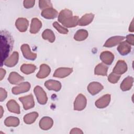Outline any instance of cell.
Returning a JSON list of instances; mask_svg holds the SVG:
<instances>
[{"label": "cell", "instance_id": "5", "mask_svg": "<svg viewBox=\"0 0 134 134\" xmlns=\"http://www.w3.org/2000/svg\"><path fill=\"white\" fill-rule=\"evenodd\" d=\"M19 100L22 103L25 110H28L33 108L35 106L34 99L32 94H29L24 97H20L19 98Z\"/></svg>", "mask_w": 134, "mask_h": 134}, {"label": "cell", "instance_id": "39", "mask_svg": "<svg viewBox=\"0 0 134 134\" xmlns=\"http://www.w3.org/2000/svg\"><path fill=\"white\" fill-rule=\"evenodd\" d=\"M6 74V71L5 70L3 69V68H1V77L0 79L1 80H2L3 79L5 75Z\"/></svg>", "mask_w": 134, "mask_h": 134}, {"label": "cell", "instance_id": "29", "mask_svg": "<svg viewBox=\"0 0 134 134\" xmlns=\"http://www.w3.org/2000/svg\"><path fill=\"white\" fill-rule=\"evenodd\" d=\"M4 124L7 127H17L19 124V120L17 117L10 116L5 119Z\"/></svg>", "mask_w": 134, "mask_h": 134}, {"label": "cell", "instance_id": "40", "mask_svg": "<svg viewBox=\"0 0 134 134\" xmlns=\"http://www.w3.org/2000/svg\"><path fill=\"white\" fill-rule=\"evenodd\" d=\"M133 20H132L130 26H129V31L130 32H133Z\"/></svg>", "mask_w": 134, "mask_h": 134}, {"label": "cell", "instance_id": "19", "mask_svg": "<svg viewBox=\"0 0 134 134\" xmlns=\"http://www.w3.org/2000/svg\"><path fill=\"white\" fill-rule=\"evenodd\" d=\"M51 72V69L48 65L42 64L40 66L39 71L37 73L36 76L38 79H44L47 77Z\"/></svg>", "mask_w": 134, "mask_h": 134}, {"label": "cell", "instance_id": "38", "mask_svg": "<svg viewBox=\"0 0 134 134\" xmlns=\"http://www.w3.org/2000/svg\"><path fill=\"white\" fill-rule=\"evenodd\" d=\"M71 134H76V133H77V134H80V133H83V132L82 131L81 129H80V128H74L73 129H71V130L70 131V132Z\"/></svg>", "mask_w": 134, "mask_h": 134}, {"label": "cell", "instance_id": "41", "mask_svg": "<svg viewBox=\"0 0 134 134\" xmlns=\"http://www.w3.org/2000/svg\"><path fill=\"white\" fill-rule=\"evenodd\" d=\"M3 114V108L2 106H1V118H2Z\"/></svg>", "mask_w": 134, "mask_h": 134}, {"label": "cell", "instance_id": "6", "mask_svg": "<svg viewBox=\"0 0 134 134\" xmlns=\"http://www.w3.org/2000/svg\"><path fill=\"white\" fill-rule=\"evenodd\" d=\"M30 84L28 82L20 83L17 86L13 87L12 92L15 95L25 93L30 90Z\"/></svg>", "mask_w": 134, "mask_h": 134}, {"label": "cell", "instance_id": "25", "mask_svg": "<svg viewBox=\"0 0 134 134\" xmlns=\"http://www.w3.org/2000/svg\"><path fill=\"white\" fill-rule=\"evenodd\" d=\"M133 82V79L132 77L128 76L126 77L120 84V89L123 91H127L129 90L132 86Z\"/></svg>", "mask_w": 134, "mask_h": 134}, {"label": "cell", "instance_id": "26", "mask_svg": "<svg viewBox=\"0 0 134 134\" xmlns=\"http://www.w3.org/2000/svg\"><path fill=\"white\" fill-rule=\"evenodd\" d=\"M108 67L103 63L97 64L94 69V74L97 75L106 76L107 75Z\"/></svg>", "mask_w": 134, "mask_h": 134}, {"label": "cell", "instance_id": "15", "mask_svg": "<svg viewBox=\"0 0 134 134\" xmlns=\"http://www.w3.org/2000/svg\"><path fill=\"white\" fill-rule=\"evenodd\" d=\"M44 86L49 90H53L56 92L59 91L61 88V83L53 80H49L45 82Z\"/></svg>", "mask_w": 134, "mask_h": 134}, {"label": "cell", "instance_id": "36", "mask_svg": "<svg viewBox=\"0 0 134 134\" xmlns=\"http://www.w3.org/2000/svg\"><path fill=\"white\" fill-rule=\"evenodd\" d=\"M7 96V93L6 90L3 88H0V100L1 102H3L4 99H6Z\"/></svg>", "mask_w": 134, "mask_h": 134}, {"label": "cell", "instance_id": "30", "mask_svg": "<svg viewBox=\"0 0 134 134\" xmlns=\"http://www.w3.org/2000/svg\"><path fill=\"white\" fill-rule=\"evenodd\" d=\"M36 65L31 64H24L20 67V71L25 74H29L35 72Z\"/></svg>", "mask_w": 134, "mask_h": 134}, {"label": "cell", "instance_id": "32", "mask_svg": "<svg viewBox=\"0 0 134 134\" xmlns=\"http://www.w3.org/2000/svg\"><path fill=\"white\" fill-rule=\"evenodd\" d=\"M39 6L41 9H45L52 7V5L50 1L41 0L39 1Z\"/></svg>", "mask_w": 134, "mask_h": 134}, {"label": "cell", "instance_id": "22", "mask_svg": "<svg viewBox=\"0 0 134 134\" xmlns=\"http://www.w3.org/2000/svg\"><path fill=\"white\" fill-rule=\"evenodd\" d=\"M94 17V15L92 13L86 14L79 19L78 25L81 26H87L92 23Z\"/></svg>", "mask_w": 134, "mask_h": 134}, {"label": "cell", "instance_id": "21", "mask_svg": "<svg viewBox=\"0 0 134 134\" xmlns=\"http://www.w3.org/2000/svg\"><path fill=\"white\" fill-rule=\"evenodd\" d=\"M42 27V23L41 21L37 18H34L31 20L30 28V32L32 34H35L39 32L40 29Z\"/></svg>", "mask_w": 134, "mask_h": 134}, {"label": "cell", "instance_id": "20", "mask_svg": "<svg viewBox=\"0 0 134 134\" xmlns=\"http://www.w3.org/2000/svg\"><path fill=\"white\" fill-rule=\"evenodd\" d=\"M41 15L44 18L49 19H53L57 16L58 12L52 7L48 8L42 10Z\"/></svg>", "mask_w": 134, "mask_h": 134}, {"label": "cell", "instance_id": "17", "mask_svg": "<svg viewBox=\"0 0 134 134\" xmlns=\"http://www.w3.org/2000/svg\"><path fill=\"white\" fill-rule=\"evenodd\" d=\"M29 23L27 19L25 18H18L15 23V25L17 29L20 32H25L27 30Z\"/></svg>", "mask_w": 134, "mask_h": 134}, {"label": "cell", "instance_id": "9", "mask_svg": "<svg viewBox=\"0 0 134 134\" xmlns=\"http://www.w3.org/2000/svg\"><path fill=\"white\" fill-rule=\"evenodd\" d=\"M127 70V65L126 63L124 60H119L116 63L113 70V72L116 74L120 75L125 73Z\"/></svg>", "mask_w": 134, "mask_h": 134}, {"label": "cell", "instance_id": "4", "mask_svg": "<svg viewBox=\"0 0 134 134\" xmlns=\"http://www.w3.org/2000/svg\"><path fill=\"white\" fill-rule=\"evenodd\" d=\"M87 100L85 96L82 94H80L77 96L74 102V109L77 111L82 110L85 108Z\"/></svg>", "mask_w": 134, "mask_h": 134}, {"label": "cell", "instance_id": "11", "mask_svg": "<svg viewBox=\"0 0 134 134\" xmlns=\"http://www.w3.org/2000/svg\"><path fill=\"white\" fill-rule=\"evenodd\" d=\"M103 88V86L100 83L96 82H92L88 84L87 90L91 95H95L101 91Z\"/></svg>", "mask_w": 134, "mask_h": 134}, {"label": "cell", "instance_id": "37", "mask_svg": "<svg viewBox=\"0 0 134 134\" xmlns=\"http://www.w3.org/2000/svg\"><path fill=\"white\" fill-rule=\"evenodd\" d=\"M133 38H134V36L133 34H130V35H128L126 37V41L129 43L130 45L133 46L134 44V42H133Z\"/></svg>", "mask_w": 134, "mask_h": 134}, {"label": "cell", "instance_id": "1", "mask_svg": "<svg viewBox=\"0 0 134 134\" xmlns=\"http://www.w3.org/2000/svg\"><path fill=\"white\" fill-rule=\"evenodd\" d=\"M13 46V41L11 36L7 31H2L1 34V66L6 60Z\"/></svg>", "mask_w": 134, "mask_h": 134}, {"label": "cell", "instance_id": "13", "mask_svg": "<svg viewBox=\"0 0 134 134\" xmlns=\"http://www.w3.org/2000/svg\"><path fill=\"white\" fill-rule=\"evenodd\" d=\"M125 39L123 36H114L109 38L104 44V47L107 48H111L116 46L117 44L120 43Z\"/></svg>", "mask_w": 134, "mask_h": 134}, {"label": "cell", "instance_id": "35", "mask_svg": "<svg viewBox=\"0 0 134 134\" xmlns=\"http://www.w3.org/2000/svg\"><path fill=\"white\" fill-rule=\"evenodd\" d=\"M35 4V1L34 0H25L23 2V5L26 8H30L32 7Z\"/></svg>", "mask_w": 134, "mask_h": 134}, {"label": "cell", "instance_id": "28", "mask_svg": "<svg viewBox=\"0 0 134 134\" xmlns=\"http://www.w3.org/2000/svg\"><path fill=\"white\" fill-rule=\"evenodd\" d=\"M88 34L87 30L85 29H80L76 31L74 36V39L78 41H83L88 37Z\"/></svg>", "mask_w": 134, "mask_h": 134}, {"label": "cell", "instance_id": "27", "mask_svg": "<svg viewBox=\"0 0 134 134\" xmlns=\"http://www.w3.org/2000/svg\"><path fill=\"white\" fill-rule=\"evenodd\" d=\"M38 115V113L36 111L27 114L24 116V121L27 124H31L35 121Z\"/></svg>", "mask_w": 134, "mask_h": 134}, {"label": "cell", "instance_id": "7", "mask_svg": "<svg viewBox=\"0 0 134 134\" xmlns=\"http://www.w3.org/2000/svg\"><path fill=\"white\" fill-rule=\"evenodd\" d=\"M21 50L23 54L26 59L30 60H35L37 58V54L31 52L28 44H23L21 46Z\"/></svg>", "mask_w": 134, "mask_h": 134}, {"label": "cell", "instance_id": "16", "mask_svg": "<svg viewBox=\"0 0 134 134\" xmlns=\"http://www.w3.org/2000/svg\"><path fill=\"white\" fill-rule=\"evenodd\" d=\"M100 59L105 64L110 65L114 61V55L110 51H103L100 54Z\"/></svg>", "mask_w": 134, "mask_h": 134}, {"label": "cell", "instance_id": "12", "mask_svg": "<svg viewBox=\"0 0 134 134\" xmlns=\"http://www.w3.org/2000/svg\"><path fill=\"white\" fill-rule=\"evenodd\" d=\"M53 124L52 119L49 117H43L39 121V127L43 130H47L50 129Z\"/></svg>", "mask_w": 134, "mask_h": 134}, {"label": "cell", "instance_id": "10", "mask_svg": "<svg viewBox=\"0 0 134 134\" xmlns=\"http://www.w3.org/2000/svg\"><path fill=\"white\" fill-rule=\"evenodd\" d=\"M73 71L72 68H60L57 69L53 73V76L59 78H64L69 76Z\"/></svg>", "mask_w": 134, "mask_h": 134}, {"label": "cell", "instance_id": "31", "mask_svg": "<svg viewBox=\"0 0 134 134\" xmlns=\"http://www.w3.org/2000/svg\"><path fill=\"white\" fill-rule=\"evenodd\" d=\"M42 37L43 39L47 40L50 42H53L55 40V35L53 32L49 29H47L43 31Z\"/></svg>", "mask_w": 134, "mask_h": 134}, {"label": "cell", "instance_id": "2", "mask_svg": "<svg viewBox=\"0 0 134 134\" xmlns=\"http://www.w3.org/2000/svg\"><path fill=\"white\" fill-rule=\"evenodd\" d=\"M58 20L64 27L72 28L78 25L79 18L77 16H73L71 10L65 9L60 12Z\"/></svg>", "mask_w": 134, "mask_h": 134}, {"label": "cell", "instance_id": "18", "mask_svg": "<svg viewBox=\"0 0 134 134\" xmlns=\"http://www.w3.org/2000/svg\"><path fill=\"white\" fill-rule=\"evenodd\" d=\"M131 45L126 41L121 42L117 47V50L122 55L128 54L131 51Z\"/></svg>", "mask_w": 134, "mask_h": 134}, {"label": "cell", "instance_id": "33", "mask_svg": "<svg viewBox=\"0 0 134 134\" xmlns=\"http://www.w3.org/2000/svg\"><path fill=\"white\" fill-rule=\"evenodd\" d=\"M53 26L54 27V28H55L56 29V30L58 32H59L61 34L65 35L68 33L69 31L66 28L61 26L58 23H57L56 21H55L53 23Z\"/></svg>", "mask_w": 134, "mask_h": 134}, {"label": "cell", "instance_id": "8", "mask_svg": "<svg viewBox=\"0 0 134 134\" xmlns=\"http://www.w3.org/2000/svg\"><path fill=\"white\" fill-rule=\"evenodd\" d=\"M111 99L110 95L105 94L98 99L95 103V106L98 108H104L106 107L110 103Z\"/></svg>", "mask_w": 134, "mask_h": 134}, {"label": "cell", "instance_id": "24", "mask_svg": "<svg viewBox=\"0 0 134 134\" xmlns=\"http://www.w3.org/2000/svg\"><path fill=\"white\" fill-rule=\"evenodd\" d=\"M6 106L8 110L13 113L19 114L20 113V107L18 104L14 100L10 99L6 104Z\"/></svg>", "mask_w": 134, "mask_h": 134}, {"label": "cell", "instance_id": "14", "mask_svg": "<svg viewBox=\"0 0 134 134\" xmlns=\"http://www.w3.org/2000/svg\"><path fill=\"white\" fill-rule=\"evenodd\" d=\"M19 54L17 52L14 51L11 55L4 61V64L9 68H12L16 65L18 61Z\"/></svg>", "mask_w": 134, "mask_h": 134}, {"label": "cell", "instance_id": "34", "mask_svg": "<svg viewBox=\"0 0 134 134\" xmlns=\"http://www.w3.org/2000/svg\"><path fill=\"white\" fill-rule=\"evenodd\" d=\"M120 78L119 75L116 74L113 72L111 73L108 76V80L109 82L113 84L116 83Z\"/></svg>", "mask_w": 134, "mask_h": 134}, {"label": "cell", "instance_id": "23", "mask_svg": "<svg viewBox=\"0 0 134 134\" xmlns=\"http://www.w3.org/2000/svg\"><path fill=\"white\" fill-rule=\"evenodd\" d=\"M8 80L12 84H19L24 80V78L17 72H13L10 73Z\"/></svg>", "mask_w": 134, "mask_h": 134}, {"label": "cell", "instance_id": "3", "mask_svg": "<svg viewBox=\"0 0 134 134\" xmlns=\"http://www.w3.org/2000/svg\"><path fill=\"white\" fill-rule=\"evenodd\" d=\"M37 99L41 105H44L48 101L47 95L43 89L40 86H36L34 90Z\"/></svg>", "mask_w": 134, "mask_h": 134}]
</instances>
